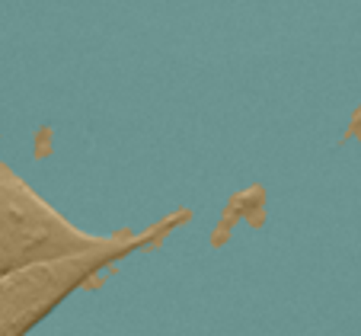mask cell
I'll return each mask as SVG.
<instances>
[{
  "instance_id": "obj_1",
  "label": "cell",
  "mask_w": 361,
  "mask_h": 336,
  "mask_svg": "<svg viewBox=\"0 0 361 336\" xmlns=\"http://www.w3.org/2000/svg\"><path fill=\"white\" fill-rule=\"evenodd\" d=\"M185 218H166L164 224L150 227L144 234H116L106 237L99 247L83 250L74 256H61V260H45L32 263L26 269L4 275L0 279V336H26L35 323H42L71 292H77L80 285H87L96 272L109 266V263L122 260V256L135 253L137 247L157 240L166 227L179 224Z\"/></svg>"
},
{
  "instance_id": "obj_2",
  "label": "cell",
  "mask_w": 361,
  "mask_h": 336,
  "mask_svg": "<svg viewBox=\"0 0 361 336\" xmlns=\"http://www.w3.org/2000/svg\"><path fill=\"white\" fill-rule=\"evenodd\" d=\"M102 240L106 237L77 231L7 164H0V279L32 263L93 250Z\"/></svg>"
},
{
  "instance_id": "obj_3",
  "label": "cell",
  "mask_w": 361,
  "mask_h": 336,
  "mask_svg": "<svg viewBox=\"0 0 361 336\" xmlns=\"http://www.w3.org/2000/svg\"><path fill=\"white\" fill-rule=\"evenodd\" d=\"M348 135H352V138H361V109H358V116H352V125H348Z\"/></svg>"
}]
</instances>
